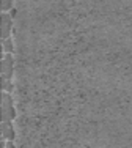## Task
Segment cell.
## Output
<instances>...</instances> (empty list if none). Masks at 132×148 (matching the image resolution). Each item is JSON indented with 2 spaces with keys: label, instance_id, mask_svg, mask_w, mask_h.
<instances>
[{
  "label": "cell",
  "instance_id": "8",
  "mask_svg": "<svg viewBox=\"0 0 132 148\" xmlns=\"http://www.w3.org/2000/svg\"><path fill=\"white\" fill-rule=\"evenodd\" d=\"M3 148H17V147L16 142H13V140H3Z\"/></svg>",
  "mask_w": 132,
  "mask_h": 148
},
{
  "label": "cell",
  "instance_id": "5",
  "mask_svg": "<svg viewBox=\"0 0 132 148\" xmlns=\"http://www.w3.org/2000/svg\"><path fill=\"white\" fill-rule=\"evenodd\" d=\"M2 49H3V54H16V43H14V38H6V40H2Z\"/></svg>",
  "mask_w": 132,
  "mask_h": 148
},
{
  "label": "cell",
  "instance_id": "7",
  "mask_svg": "<svg viewBox=\"0 0 132 148\" xmlns=\"http://www.w3.org/2000/svg\"><path fill=\"white\" fill-rule=\"evenodd\" d=\"M14 6V0H2V13H10Z\"/></svg>",
  "mask_w": 132,
  "mask_h": 148
},
{
  "label": "cell",
  "instance_id": "3",
  "mask_svg": "<svg viewBox=\"0 0 132 148\" xmlns=\"http://www.w3.org/2000/svg\"><path fill=\"white\" fill-rule=\"evenodd\" d=\"M14 32V17L10 13H2V40L13 36Z\"/></svg>",
  "mask_w": 132,
  "mask_h": 148
},
{
  "label": "cell",
  "instance_id": "4",
  "mask_svg": "<svg viewBox=\"0 0 132 148\" xmlns=\"http://www.w3.org/2000/svg\"><path fill=\"white\" fill-rule=\"evenodd\" d=\"M16 126L14 121H2V137L3 140H13L16 142Z\"/></svg>",
  "mask_w": 132,
  "mask_h": 148
},
{
  "label": "cell",
  "instance_id": "2",
  "mask_svg": "<svg viewBox=\"0 0 132 148\" xmlns=\"http://www.w3.org/2000/svg\"><path fill=\"white\" fill-rule=\"evenodd\" d=\"M16 58L13 54L2 55V80H14Z\"/></svg>",
  "mask_w": 132,
  "mask_h": 148
},
{
  "label": "cell",
  "instance_id": "6",
  "mask_svg": "<svg viewBox=\"0 0 132 148\" xmlns=\"http://www.w3.org/2000/svg\"><path fill=\"white\" fill-rule=\"evenodd\" d=\"M2 88L5 93H11V95H14V91H16V84H14V80H2Z\"/></svg>",
  "mask_w": 132,
  "mask_h": 148
},
{
  "label": "cell",
  "instance_id": "1",
  "mask_svg": "<svg viewBox=\"0 0 132 148\" xmlns=\"http://www.w3.org/2000/svg\"><path fill=\"white\" fill-rule=\"evenodd\" d=\"M17 118V110H16V99L14 95L5 93L2 96V121H14Z\"/></svg>",
  "mask_w": 132,
  "mask_h": 148
}]
</instances>
